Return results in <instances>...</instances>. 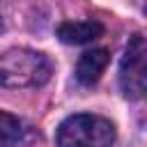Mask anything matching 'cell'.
I'll return each mask as SVG.
<instances>
[{
  "mask_svg": "<svg viewBox=\"0 0 147 147\" xmlns=\"http://www.w3.org/2000/svg\"><path fill=\"white\" fill-rule=\"evenodd\" d=\"M51 78V62L34 48H9L0 53V87H39Z\"/></svg>",
  "mask_w": 147,
  "mask_h": 147,
  "instance_id": "cell-1",
  "label": "cell"
},
{
  "mask_svg": "<svg viewBox=\"0 0 147 147\" xmlns=\"http://www.w3.org/2000/svg\"><path fill=\"white\" fill-rule=\"evenodd\" d=\"M55 140L57 147H110L115 140V126L101 115L78 113L57 126Z\"/></svg>",
  "mask_w": 147,
  "mask_h": 147,
  "instance_id": "cell-2",
  "label": "cell"
},
{
  "mask_svg": "<svg viewBox=\"0 0 147 147\" xmlns=\"http://www.w3.org/2000/svg\"><path fill=\"white\" fill-rule=\"evenodd\" d=\"M119 87L124 96L129 99H140L147 87V46L145 37L136 32L122 55L119 62Z\"/></svg>",
  "mask_w": 147,
  "mask_h": 147,
  "instance_id": "cell-3",
  "label": "cell"
},
{
  "mask_svg": "<svg viewBox=\"0 0 147 147\" xmlns=\"http://www.w3.org/2000/svg\"><path fill=\"white\" fill-rule=\"evenodd\" d=\"M57 39L64 44H90L103 34V25L99 21H64L57 25Z\"/></svg>",
  "mask_w": 147,
  "mask_h": 147,
  "instance_id": "cell-4",
  "label": "cell"
},
{
  "mask_svg": "<svg viewBox=\"0 0 147 147\" xmlns=\"http://www.w3.org/2000/svg\"><path fill=\"white\" fill-rule=\"evenodd\" d=\"M110 62V53L106 48H92V51H85L80 57H78V64H76V78L80 85H92L101 78V74L106 71Z\"/></svg>",
  "mask_w": 147,
  "mask_h": 147,
  "instance_id": "cell-5",
  "label": "cell"
},
{
  "mask_svg": "<svg viewBox=\"0 0 147 147\" xmlns=\"http://www.w3.org/2000/svg\"><path fill=\"white\" fill-rule=\"evenodd\" d=\"M23 136V124L16 115L0 110V147H14Z\"/></svg>",
  "mask_w": 147,
  "mask_h": 147,
  "instance_id": "cell-6",
  "label": "cell"
},
{
  "mask_svg": "<svg viewBox=\"0 0 147 147\" xmlns=\"http://www.w3.org/2000/svg\"><path fill=\"white\" fill-rule=\"evenodd\" d=\"M0 30H2V16H0Z\"/></svg>",
  "mask_w": 147,
  "mask_h": 147,
  "instance_id": "cell-7",
  "label": "cell"
}]
</instances>
